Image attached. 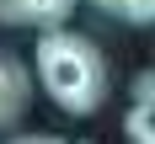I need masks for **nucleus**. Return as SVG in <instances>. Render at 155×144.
Returning <instances> with one entry per match:
<instances>
[{
    "label": "nucleus",
    "instance_id": "2",
    "mask_svg": "<svg viewBox=\"0 0 155 144\" xmlns=\"http://www.w3.org/2000/svg\"><path fill=\"white\" fill-rule=\"evenodd\" d=\"M32 107V75L27 64L11 59V53H0V133H11Z\"/></svg>",
    "mask_w": 155,
    "mask_h": 144
},
{
    "label": "nucleus",
    "instance_id": "5",
    "mask_svg": "<svg viewBox=\"0 0 155 144\" xmlns=\"http://www.w3.org/2000/svg\"><path fill=\"white\" fill-rule=\"evenodd\" d=\"M134 107H139V112H150V117H155V69H144V75L134 80Z\"/></svg>",
    "mask_w": 155,
    "mask_h": 144
},
{
    "label": "nucleus",
    "instance_id": "3",
    "mask_svg": "<svg viewBox=\"0 0 155 144\" xmlns=\"http://www.w3.org/2000/svg\"><path fill=\"white\" fill-rule=\"evenodd\" d=\"M75 16V0H0V27H64Z\"/></svg>",
    "mask_w": 155,
    "mask_h": 144
},
{
    "label": "nucleus",
    "instance_id": "4",
    "mask_svg": "<svg viewBox=\"0 0 155 144\" xmlns=\"http://www.w3.org/2000/svg\"><path fill=\"white\" fill-rule=\"evenodd\" d=\"M91 5L118 16V21H128V27H150L155 21V0H91Z\"/></svg>",
    "mask_w": 155,
    "mask_h": 144
},
{
    "label": "nucleus",
    "instance_id": "1",
    "mask_svg": "<svg viewBox=\"0 0 155 144\" xmlns=\"http://www.w3.org/2000/svg\"><path fill=\"white\" fill-rule=\"evenodd\" d=\"M32 64H38V85L48 91V101L64 112V117H91L107 101V59L102 48L75 32L70 21L64 27H43L38 32V48H32Z\"/></svg>",
    "mask_w": 155,
    "mask_h": 144
},
{
    "label": "nucleus",
    "instance_id": "6",
    "mask_svg": "<svg viewBox=\"0 0 155 144\" xmlns=\"http://www.w3.org/2000/svg\"><path fill=\"white\" fill-rule=\"evenodd\" d=\"M128 133H134V144H155V123H150V112H128Z\"/></svg>",
    "mask_w": 155,
    "mask_h": 144
},
{
    "label": "nucleus",
    "instance_id": "7",
    "mask_svg": "<svg viewBox=\"0 0 155 144\" xmlns=\"http://www.w3.org/2000/svg\"><path fill=\"white\" fill-rule=\"evenodd\" d=\"M5 144H75V139H54V133H16Z\"/></svg>",
    "mask_w": 155,
    "mask_h": 144
}]
</instances>
